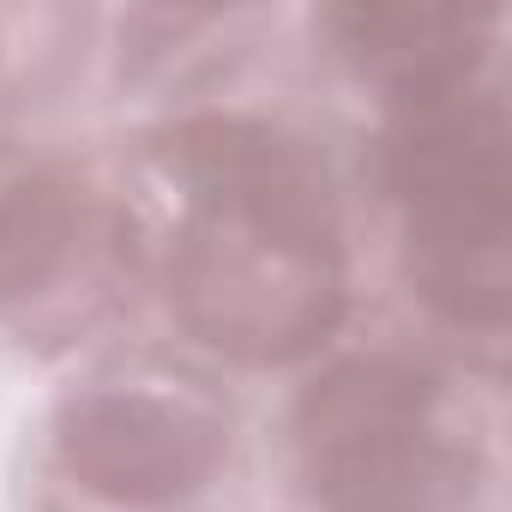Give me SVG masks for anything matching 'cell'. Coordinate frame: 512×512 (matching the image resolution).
Masks as SVG:
<instances>
[{"label":"cell","mask_w":512,"mask_h":512,"mask_svg":"<svg viewBox=\"0 0 512 512\" xmlns=\"http://www.w3.org/2000/svg\"><path fill=\"white\" fill-rule=\"evenodd\" d=\"M175 163L193 211L175 247V302L235 356H296L338 320V217L314 157L253 121L187 127Z\"/></svg>","instance_id":"obj_1"},{"label":"cell","mask_w":512,"mask_h":512,"mask_svg":"<svg viewBox=\"0 0 512 512\" xmlns=\"http://www.w3.org/2000/svg\"><path fill=\"white\" fill-rule=\"evenodd\" d=\"M302 464L332 512H440L458 488L440 380L362 356L302 398Z\"/></svg>","instance_id":"obj_3"},{"label":"cell","mask_w":512,"mask_h":512,"mask_svg":"<svg viewBox=\"0 0 512 512\" xmlns=\"http://www.w3.org/2000/svg\"><path fill=\"white\" fill-rule=\"evenodd\" d=\"M79 235H85L79 187H67L55 175L7 187V199H0V302L37 296L67 266Z\"/></svg>","instance_id":"obj_5"},{"label":"cell","mask_w":512,"mask_h":512,"mask_svg":"<svg viewBox=\"0 0 512 512\" xmlns=\"http://www.w3.org/2000/svg\"><path fill=\"white\" fill-rule=\"evenodd\" d=\"M386 175L404 205L416 284L464 326L506 320V115L464 85L410 97Z\"/></svg>","instance_id":"obj_2"},{"label":"cell","mask_w":512,"mask_h":512,"mask_svg":"<svg viewBox=\"0 0 512 512\" xmlns=\"http://www.w3.org/2000/svg\"><path fill=\"white\" fill-rule=\"evenodd\" d=\"M67 464L115 500H181L199 494L223 458V422L193 398L163 392H97L73 410Z\"/></svg>","instance_id":"obj_4"}]
</instances>
